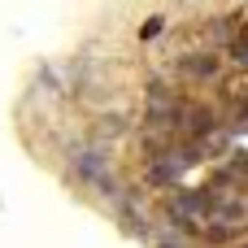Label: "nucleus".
I'll return each mask as SVG.
<instances>
[{
  "instance_id": "3",
  "label": "nucleus",
  "mask_w": 248,
  "mask_h": 248,
  "mask_svg": "<svg viewBox=\"0 0 248 248\" xmlns=\"http://www.w3.org/2000/svg\"><path fill=\"white\" fill-rule=\"evenodd\" d=\"M183 70H187V74H196V78H205V74H214V70H218V57H187V61H183Z\"/></svg>"
},
{
  "instance_id": "4",
  "label": "nucleus",
  "mask_w": 248,
  "mask_h": 248,
  "mask_svg": "<svg viewBox=\"0 0 248 248\" xmlns=\"http://www.w3.org/2000/svg\"><path fill=\"white\" fill-rule=\"evenodd\" d=\"M140 35H144V39H153V35H161V22H157V17H153V22H144V31H140Z\"/></svg>"
},
{
  "instance_id": "1",
  "label": "nucleus",
  "mask_w": 248,
  "mask_h": 248,
  "mask_svg": "<svg viewBox=\"0 0 248 248\" xmlns=\"http://www.w3.org/2000/svg\"><path fill=\"white\" fill-rule=\"evenodd\" d=\"M179 170H183V157H157L148 166V183H174Z\"/></svg>"
},
{
  "instance_id": "5",
  "label": "nucleus",
  "mask_w": 248,
  "mask_h": 248,
  "mask_svg": "<svg viewBox=\"0 0 248 248\" xmlns=\"http://www.w3.org/2000/svg\"><path fill=\"white\" fill-rule=\"evenodd\" d=\"M235 61H244V65H248V39H240V44H235Z\"/></svg>"
},
{
  "instance_id": "2",
  "label": "nucleus",
  "mask_w": 248,
  "mask_h": 248,
  "mask_svg": "<svg viewBox=\"0 0 248 248\" xmlns=\"http://www.w3.org/2000/svg\"><path fill=\"white\" fill-rule=\"evenodd\" d=\"M100 170H105V157H100V153H83V157H78V179L100 183Z\"/></svg>"
}]
</instances>
